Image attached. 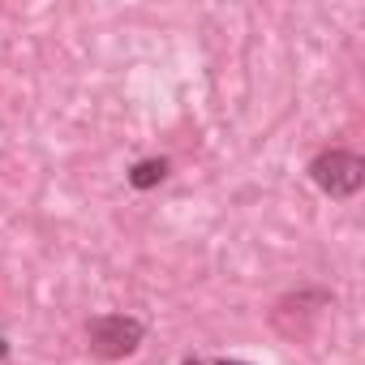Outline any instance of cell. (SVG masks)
Returning a JSON list of instances; mask_svg holds the SVG:
<instances>
[{
	"mask_svg": "<svg viewBox=\"0 0 365 365\" xmlns=\"http://www.w3.org/2000/svg\"><path fill=\"white\" fill-rule=\"evenodd\" d=\"M309 172H314L318 185L327 194H335V198H348V194H356L365 185V163L352 150H327V155H318L309 163Z\"/></svg>",
	"mask_w": 365,
	"mask_h": 365,
	"instance_id": "1",
	"label": "cell"
},
{
	"mask_svg": "<svg viewBox=\"0 0 365 365\" xmlns=\"http://www.w3.org/2000/svg\"><path fill=\"white\" fill-rule=\"evenodd\" d=\"M142 344V322L138 318H125V314H103L91 322V348L99 356H129L133 348Z\"/></svg>",
	"mask_w": 365,
	"mask_h": 365,
	"instance_id": "2",
	"label": "cell"
},
{
	"mask_svg": "<svg viewBox=\"0 0 365 365\" xmlns=\"http://www.w3.org/2000/svg\"><path fill=\"white\" fill-rule=\"evenodd\" d=\"M163 172H168L163 159H142V163L129 172V180H133L138 190H150V185H159V180H163Z\"/></svg>",
	"mask_w": 365,
	"mask_h": 365,
	"instance_id": "3",
	"label": "cell"
},
{
	"mask_svg": "<svg viewBox=\"0 0 365 365\" xmlns=\"http://www.w3.org/2000/svg\"><path fill=\"white\" fill-rule=\"evenodd\" d=\"M224 365H241V361H224Z\"/></svg>",
	"mask_w": 365,
	"mask_h": 365,
	"instance_id": "4",
	"label": "cell"
},
{
	"mask_svg": "<svg viewBox=\"0 0 365 365\" xmlns=\"http://www.w3.org/2000/svg\"><path fill=\"white\" fill-rule=\"evenodd\" d=\"M185 365H198V361H185Z\"/></svg>",
	"mask_w": 365,
	"mask_h": 365,
	"instance_id": "5",
	"label": "cell"
}]
</instances>
